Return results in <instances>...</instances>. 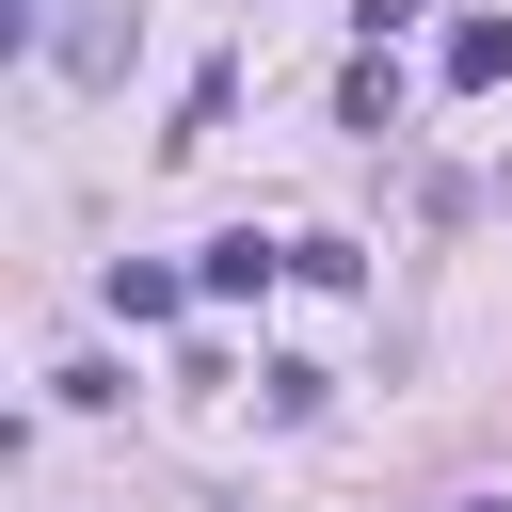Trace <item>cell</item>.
Returning a JSON list of instances; mask_svg holds the SVG:
<instances>
[{"instance_id": "6da1fadb", "label": "cell", "mask_w": 512, "mask_h": 512, "mask_svg": "<svg viewBox=\"0 0 512 512\" xmlns=\"http://www.w3.org/2000/svg\"><path fill=\"white\" fill-rule=\"evenodd\" d=\"M272 272H288V240H256V224H224V240L192 256V288H208V304H256Z\"/></svg>"}, {"instance_id": "7a4b0ae2", "label": "cell", "mask_w": 512, "mask_h": 512, "mask_svg": "<svg viewBox=\"0 0 512 512\" xmlns=\"http://www.w3.org/2000/svg\"><path fill=\"white\" fill-rule=\"evenodd\" d=\"M192 304V272H160V256H112V320H176Z\"/></svg>"}, {"instance_id": "3957f363", "label": "cell", "mask_w": 512, "mask_h": 512, "mask_svg": "<svg viewBox=\"0 0 512 512\" xmlns=\"http://www.w3.org/2000/svg\"><path fill=\"white\" fill-rule=\"evenodd\" d=\"M448 80H464V96L512 80V16H464V32H448Z\"/></svg>"}, {"instance_id": "277c9868", "label": "cell", "mask_w": 512, "mask_h": 512, "mask_svg": "<svg viewBox=\"0 0 512 512\" xmlns=\"http://www.w3.org/2000/svg\"><path fill=\"white\" fill-rule=\"evenodd\" d=\"M336 128H400V64H384V48H368V64L336 80Z\"/></svg>"}, {"instance_id": "5b68a950", "label": "cell", "mask_w": 512, "mask_h": 512, "mask_svg": "<svg viewBox=\"0 0 512 512\" xmlns=\"http://www.w3.org/2000/svg\"><path fill=\"white\" fill-rule=\"evenodd\" d=\"M416 16H432V0H352V32H368V48H400Z\"/></svg>"}, {"instance_id": "8992f818", "label": "cell", "mask_w": 512, "mask_h": 512, "mask_svg": "<svg viewBox=\"0 0 512 512\" xmlns=\"http://www.w3.org/2000/svg\"><path fill=\"white\" fill-rule=\"evenodd\" d=\"M448 512H512V496H448Z\"/></svg>"}]
</instances>
